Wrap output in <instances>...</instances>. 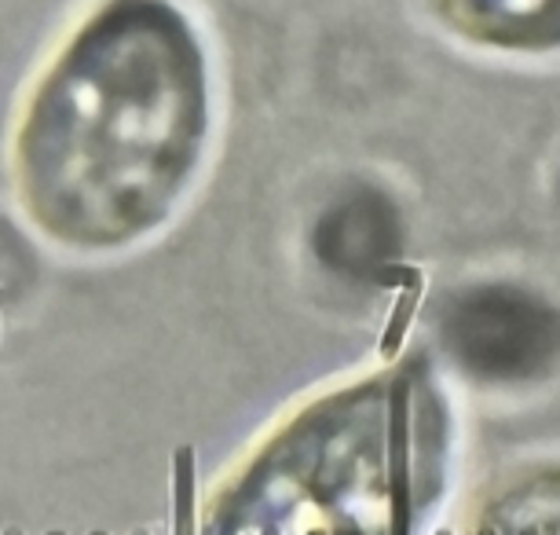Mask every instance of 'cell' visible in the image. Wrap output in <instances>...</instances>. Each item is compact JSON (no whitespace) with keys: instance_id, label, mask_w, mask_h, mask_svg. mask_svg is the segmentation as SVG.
I'll use <instances>...</instances> for the list:
<instances>
[{"instance_id":"6da1fadb","label":"cell","mask_w":560,"mask_h":535,"mask_svg":"<svg viewBox=\"0 0 560 535\" xmlns=\"http://www.w3.org/2000/svg\"><path fill=\"white\" fill-rule=\"evenodd\" d=\"M187 34L165 0H118L37 100L30 136L48 206L70 181L81 184L67 202L73 209L84 187H100L89 243H121L147 228L191 173L206 132V78Z\"/></svg>"},{"instance_id":"7a4b0ae2","label":"cell","mask_w":560,"mask_h":535,"mask_svg":"<svg viewBox=\"0 0 560 535\" xmlns=\"http://www.w3.org/2000/svg\"><path fill=\"white\" fill-rule=\"evenodd\" d=\"M557 323L516 293H480L454 312L451 338L462 360L488 374H516L553 349Z\"/></svg>"}]
</instances>
